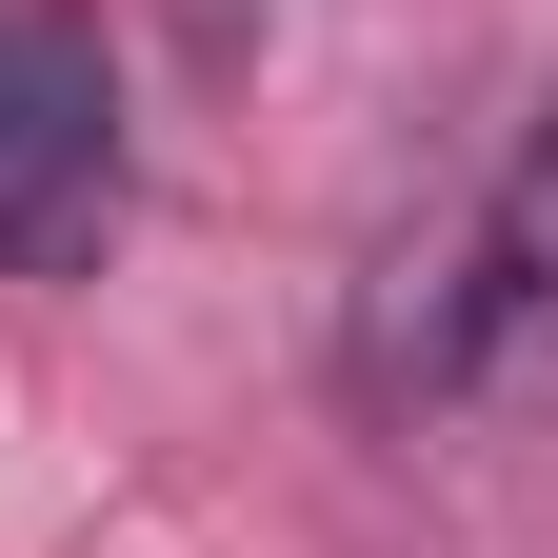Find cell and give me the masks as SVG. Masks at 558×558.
Listing matches in <instances>:
<instances>
[{"mask_svg":"<svg viewBox=\"0 0 558 558\" xmlns=\"http://www.w3.org/2000/svg\"><path fill=\"white\" fill-rule=\"evenodd\" d=\"M120 199V81L60 0H0V259H81Z\"/></svg>","mask_w":558,"mask_h":558,"instance_id":"1","label":"cell"},{"mask_svg":"<svg viewBox=\"0 0 558 558\" xmlns=\"http://www.w3.org/2000/svg\"><path fill=\"white\" fill-rule=\"evenodd\" d=\"M478 220H499V339H558V120L478 180Z\"/></svg>","mask_w":558,"mask_h":558,"instance_id":"2","label":"cell"}]
</instances>
